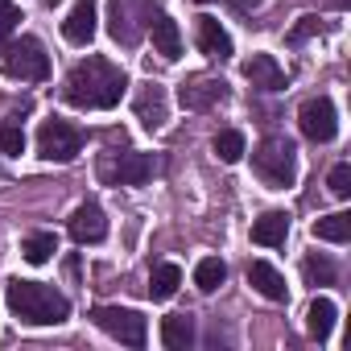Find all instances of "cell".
<instances>
[{
  "label": "cell",
  "mask_w": 351,
  "mask_h": 351,
  "mask_svg": "<svg viewBox=\"0 0 351 351\" xmlns=\"http://www.w3.org/2000/svg\"><path fill=\"white\" fill-rule=\"evenodd\" d=\"M66 232H71L75 244H99V240L108 236V215H104L95 203H83V207H75V215L66 219Z\"/></svg>",
  "instance_id": "obj_10"
},
{
  "label": "cell",
  "mask_w": 351,
  "mask_h": 351,
  "mask_svg": "<svg viewBox=\"0 0 351 351\" xmlns=\"http://www.w3.org/2000/svg\"><path fill=\"white\" fill-rule=\"evenodd\" d=\"M0 153L9 157H21L25 153V128H21V116H9L0 124Z\"/></svg>",
  "instance_id": "obj_26"
},
{
  "label": "cell",
  "mask_w": 351,
  "mask_h": 351,
  "mask_svg": "<svg viewBox=\"0 0 351 351\" xmlns=\"http://www.w3.org/2000/svg\"><path fill=\"white\" fill-rule=\"evenodd\" d=\"M161 343L169 351H186L195 343V318L191 314H169V318H161Z\"/></svg>",
  "instance_id": "obj_18"
},
{
  "label": "cell",
  "mask_w": 351,
  "mask_h": 351,
  "mask_svg": "<svg viewBox=\"0 0 351 351\" xmlns=\"http://www.w3.org/2000/svg\"><path fill=\"white\" fill-rule=\"evenodd\" d=\"M223 281H228V265H223L219 256H203V261L195 265V285H199L203 293H215Z\"/></svg>",
  "instance_id": "obj_24"
},
{
  "label": "cell",
  "mask_w": 351,
  "mask_h": 351,
  "mask_svg": "<svg viewBox=\"0 0 351 351\" xmlns=\"http://www.w3.org/2000/svg\"><path fill=\"white\" fill-rule=\"evenodd\" d=\"M302 277H306V285H335V277H339V269L326 261V256H318V252H310L306 261H302Z\"/></svg>",
  "instance_id": "obj_25"
},
{
  "label": "cell",
  "mask_w": 351,
  "mask_h": 351,
  "mask_svg": "<svg viewBox=\"0 0 351 351\" xmlns=\"http://www.w3.org/2000/svg\"><path fill=\"white\" fill-rule=\"evenodd\" d=\"M157 169H161V161L153 153H124L120 165H116V182L120 186H145Z\"/></svg>",
  "instance_id": "obj_13"
},
{
  "label": "cell",
  "mask_w": 351,
  "mask_h": 351,
  "mask_svg": "<svg viewBox=\"0 0 351 351\" xmlns=\"http://www.w3.org/2000/svg\"><path fill=\"white\" fill-rule=\"evenodd\" d=\"M248 285L261 293V298H269V302H285V277L269 265V261H252L248 265Z\"/></svg>",
  "instance_id": "obj_16"
},
{
  "label": "cell",
  "mask_w": 351,
  "mask_h": 351,
  "mask_svg": "<svg viewBox=\"0 0 351 351\" xmlns=\"http://www.w3.org/2000/svg\"><path fill=\"white\" fill-rule=\"evenodd\" d=\"M5 302L17 314V322H25V326H58V322L71 318L66 293H58L54 285H42V281L13 277L9 289H5Z\"/></svg>",
  "instance_id": "obj_2"
},
{
  "label": "cell",
  "mask_w": 351,
  "mask_h": 351,
  "mask_svg": "<svg viewBox=\"0 0 351 351\" xmlns=\"http://www.w3.org/2000/svg\"><path fill=\"white\" fill-rule=\"evenodd\" d=\"M223 99H228V83L215 79V75H195V79H186V83L178 87V104H182L186 112H211V108H219Z\"/></svg>",
  "instance_id": "obj_8"
},
{
  "label": "cell",
  "mask_w": 351,
  "mask_h": 351,
  "mask_svg": "<svg viewBox=\"0 0 351 351\" xmlns=\"http://www.w3.org/2000/svg\"><path fill=\"white\" fill-rule=\"evenodd\" d=\"M17 25H21V9L13 5V0H0V54H5L9 38L17 34Z\"/></svg>",
  "instance_id": "obj_28"
},
{
  "label": "cell",
  "mask_w": 351,
  "mask_h": 351,
  "mask_svg": "<svg viewBox=\"0 0 351 351\" xmlns=\"http://www.w3.org/2000/svg\"><path fill=\"white\" fill-rule=\"evenodd\" d=\"M149 34H153V50L165 58V62H178L182 58V34H178V21H173L169 13H161L157 5H153V13H149Z\"/></svg>",
  "instance_id": "obj_9"
},
{
  "label": "cell",
  "mask_w": 351,
  "mask_h": 351,
  "mask_svg": "<svg viewBox=\"0 0 351 351\" xmlns=\"http://www.w3.org/2000/svg\"><path fill=\"white\" fill-rule=\"evenodd\" d=\"M314 236L326 240V244H347V240H351V215H347V211L322 215V219L314 223Z\"/></svg>",
  "instance_id": "obj_22"
},
{
  "label": "cell",
  "mask_w": 351,
  "mask_h": 351,
  "mask_svg": "<svg viewBox=\"0 0 351 351\" xmlns=\"http://www.w3.org/2000/svg\"><path fill=\"white\" fill-rule=\"evenodd\" d=\"M215 153H219V161L236 165V161L244 157V132H240V128H223V132L215 136Z\"/></svg>",
  "instance_id": "obj_27"
},
{
  "label": "cell",
  "mask_w": 351,
  "mask_h": 351,
  "mask_svg": "<svg viewBox=\"0 0 351 351\" xmlns=\"http://www.w3.org/2000/svg\"><path fill=\"white\" fill-rule=\"evenodd\" d=\"M124 87H128L124 71L116 62L91 54V58H83V62L71 66V75L62 83V99L71 108H83V112H108V108L120 104Z\"/></svg>",
  "instance_id": "obj_1"
},
{
  "label": "cell",
  "mask_w": 351,
  "mask_h": 351,
  "mask_svg": "<svg viewBox=\"0 0 351 351\" xmlns=\"http://www.w3.org/2000/svg\"><path fill=\"white\" fill-rule=\"evenodd\" d=\"M252 169H256V178L273 191H289L298 182V149L285 141V136H269L256 145L252 153Z\"/></svg>",
  "instance_id": "obj_3"
},
{
  "label": "cell",
  "mask_w": 351,
  "mask_h": 351,
  "mask_svg": "<svg viewBox=\"0 0 351 351\" xmlns=\"http://www.w3.org/2000/svg\"><path fill=\"white\" fill-rule=\"evenodd\" d=\"M91 322L124 347H145V339H149V318L141 310H128V306H95Z\"/></svg>",
  "instance_id": "obj_5"
},
{
  "label": "cell",
  "mask_w": 351,
  "mask_h": 351,
  "mask_svg": "<svg viewBox=\"0 0 351 351\" xmlns=\"http://www.w3.org/2000/svg\"><path fill=\"white\" fill-rule=\"evenodd\" d=\"M310 34H318V17H302V25L289 34V42H306Z\"/></svg>",
  "instance_id": "obj_30"
},
{
  "label": "cell",
  "mask_w": 351,
  "mask_h": 351,
  "mask_svg": "<svg viewBox=\"0 0 351 351\" xmlns=\"http://www.w3.org/2000/svg\"><path fill=\"white\" fill-rule=\"evenodd\" d=\"M128 5H132V0H112V17H108L112 38H116V42H124V46H132V42L141 38V29H136V21H132Z\"/></svg>",
  "instance_id": "obj_21"
},
{
  "label": "cell",
  "mask_w": 351,
  "mask_h": 351,
  "mask_svg": "<svg viewBox=\"0 0 351 351\" xmlns=\"http://www.w3.org/2000/svg\"><path fill=\"white\" fill-rule=\"evenodd\" d=\"M326 186H330V195H335V199H351V165H347V161L330 169Z\"/></svg>",
  "instance_id": "obj_29"
},
{
  "label": "cell",
  "mask_w": 351,
  "mask_h": 351,
  "mask_svg": "<svg viewBox=\"0 0 351 351\" xmlns=\"http://www.w3.org/2000/svg\"><path fill=\"white\" fill-rule=\"evenodd\" d=\"M0 66H5L9 79H21V83H42L50 79V54L38 38H17L5 46V54H0Z\"/></svg>",
  "instance_id": "obj_4"
},
{
  "label": "cell",
  "mask_w": 351,
  "mask_h": 351,
  "mask_svg": "<svg viewBox=\"0 0 351 351\" xmlns=\"http://www.w3.org/2000/svg\"><path fill=\"white\" fill-rule=\"evenodd\" d=\"M132 108H136V120H141V124H145L149 132L165 124V91H161L157 83H145V87L136 91Z\"/></svg>",
  "instance_id": "obj_15"
},
{
  "label": "cell",
  "mask_w": 351,
  "mask_h": 351,
  "mask_svg": "<svg viewBox=\"0 0 351 351\" xmlns=\"http://www.w3.org/2000/svg\"><path fill=\"white\" fill-rule=\"evenodd\" d=\"M95 21H99V9H95V0H75L66 21H62V38L71 46H87L95 38Z\"/></svg>",
  "instance_id": "obj_11"
},
{
  "label": "cell",
  "mask_w": 351,
  "mask_h": 351,
  "mask_svg": "<svg viewBox=\"0 0 351 351\" xmlns=\"http://www.w3.org/2000/svg\"><path fill=\"white\" fill-rule=\"evenodd\" d=\"M244 79H248L252 87H261V91H281V87H285V71L277 66L273 54H252V58L244 62Z\"/></svg>",
  "instance_id": "obj_14"
},
{
  "label": "cell",
  "mask_w": 351,
  "mask_h": 351,
  "mask_svg": "<svg viewBox=\"0 0 351 351\" xmlns=\"http://www.w3.org/2000/svg\"><path fill=\"white\" fill-rule=\"evenodd\" d=\"M178 285H182V269L169 265V261L149 273V298H153V302H169L173 293H178Z\"/></svg>",
  "instance_id": "obj_20"
},
{
  "label": "cell",
  "mask_w": 351,
  "mask_h": 351,
  "mask_svg": "<svg viewBox=\"0 0 351 351\" xmlns=\"http://www.w3.org/2000/svg\"><path fill=\"white\" fill-rule=\"evenodd\" d=\"M285 236H289V215L285 211H265L252 223V244H261V248H281Z\"/></svg>",
  "instance_id": "obj_17"
},
{
  "label": "cell",
  "mask_w": 351,
  "mask_h": 351,
  "mask_svg": "<svg viewBox=\"0 0 351 351\" xmlns=\"http://www.w3.org/2000/svg\"><path fill=\"white\" fill-rule=\"evenodd\" d=\"M195 38H199V50H203L207 58H219V62L232 58V34L219 25V17H207V13H203V17L195 21Z\"/></svg>",
  "instance_id": "obj_12"
},
{
  "label": "cell",
  "mask_w": 351,
  "mask_h": 351,
  "mask_svg": "<svg viewBox=\"0 0 351 351\" xmlns=\"http://www.w3.org/2000/svg\"><path fill=\"white\" fill-rule=\"evenodd\" d=\"M54 252H58V236H54V232H29L25 244H21V256H25L29 265H46Z\"/></svg>",
  "instance_id": "obj_23"
},
{
  "label": "cell",
  "mask_w": 351,
  "mask_h": 351,
  "mask_svg": "<svg viewBox=\"0 0 351 351\" xmlns=\"http://www.w3.org/2000/svg\"><path fill=\"white\" fill-rule=\"evenodd\" d=\"M46 5H54V0H46Z\"/></svg>",
  "instance_id": "obj_31"
},
{
  "label": "cell",
  "mask_w": 351,
  "mask_h": 351,
  "mask_svg": "<svg viewBox=\"0 0 351 351\" xmlns=\"http://www.w3.org/2000/svg\"><path fill=\"white\" fill-rule=\"evenodd\" d=\"M38 153L46 161L66 165V161H75L83 153V132L71 120H58V116L54 120H42V128H38Z\"/></svg>",
  "instance_id": "obj_6"
},
{
  "label": "cell",
  "mask_w": 351,
  "mask_h": 351,
  "mask_svg": "<svg viewBox=\"0 0 351 351\" xmlns=\"http://www.w3.org/2000/svg\"><path fill=\"white\" fill-rule=\"evenodd\" d=\"M298 128H302V136H310V141H318V145L335 141V136H339V112H335V104H330L326 95L306 99L302 112H298Z\"/></svg>",
  "instance_id": "obj_7"
},
{
  "label": "cell",
  "mask_w": 351,
  "mask_h": 351,
  "mask_svg": "<svg viewBox=\"0 0 351 351\" xmlns=\"http://www.w3.org/2000/svg\"><path fill=\"white\" fill-rule=\"evenodd\" d=\"M335 318H339L335 302H330V298H314L310 310H306V330H310V339H330Z\"/></svg>",
  "instance_id": "obj_19"
}]
</instances>
